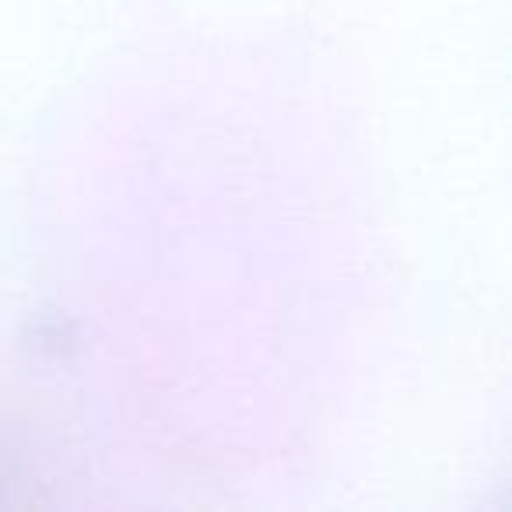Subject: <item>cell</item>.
Masks as SVG:
<instances>
[]
</instances>
